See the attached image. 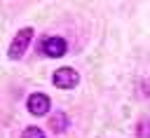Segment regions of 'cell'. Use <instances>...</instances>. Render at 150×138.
<instances>
[{
  "label": "cell",
  "mask_w": 150,
  "mask_h": 138,
  "mask_svg": "<svg viewBox=\"0 0 150 138\" xmlns=\"http://www.w3.org/2000/svg\"><path fill=\"white\" fill-rule=\"evenodd\" d=\"M21 138H45V133H42V129H38V126H26L23 133H21Z\"/></svg>",
  "instance_id": "obj_6"
},
{
  "label": "cell",
  "mask_w": 150,
  "mask_h": 138,
  "mask_svg": "<svg viewBox=\"0 0 150 138\" xmlns=\"http://www.w3.org/2000/svg\"><path fill=\"white\" fill-rule=\"evenodd\" d=\"M30 40H33V28H21L14 35L12 44H9V58H21L23 51H26V47L30 44Z\"/></svg>",
  "instance_id": "obj_1"
},
{
  "label": "cell",
  "mask_w": 150,
  "mask_h": 138,
  "mask_svg": "<svg viewBox=\"0 0 150 138\" xmlns=\"http://www.w3.org/2000/svg\"><path fill=\"white\" fill-rule=\"evenodd\" d=\"M68 124H70V119H68V115L66 112H54L52 115V119H49V126H52V131H56V133H61V131H66L68 129Z\"/></svg>",
  "instance_id": "obj_5"
},
{
  "label": "cell",
  "mask_w": 150,
  "mask_h": 138,
  "mask_svg": "<svg viewBox=\"0 0 150 138\" xmlns=\"http://www.w3.org/2000/svg\"><path fill=\"white\" fill-rule=\"evenodd\" d=\"M138 138H150V117L138 124Z\"/></svg>",
  "instance_id": "obj_7"
},
{
  "label": "cell",
  "mask_w": 150,
  "mask_h": 138,
  "mask_svg": "<svg viewBox=\"0 0 150 138\" xmlns=\"http://www.w3.org/2000/svg\"><path fill=\"white\" fill-rule=\"evenodd\" d=\"M26 105H28V112L30 115L42 117V115L49 112V96L47 94H30L28 101H26Z\"/></svg>",
  "instance_id": "obj_4"
},
{
  "label": "cell",
  "mask_w": 150,
  "mask_h": 138,
  "mask_svg": "<svg viewBox=\"0 0 150 138\" xmlns=\"http://www.w3.org/2000/svg\"><path fill=\"white\" fill-rule=\"evenodd\" d=\"M66 40L63 37H42V44H40V49L45 51V56H52V58H59V56H63L66 54Z\"/></svg>",
  "instance_id": "obj_2"
},
{
  "label": "cell",
  "mask_w": 150,
  "mask_h": 138,
  "mask_svg": "<svg viewBox=\"0 0 150 138\" xmlns=\"http://www.w3.org/2000/svg\"><path fill=\"white\" fill-rule=\"evenodd\" d=\"M77 70L75 68H59L56 73H54V84L59 87V89H73L75 84H77Z\"/></svg>",
  "instance_id": "obj_3"
}]
</instances>
